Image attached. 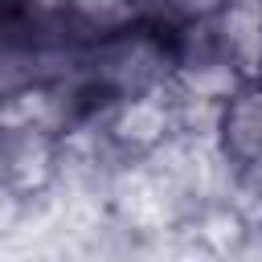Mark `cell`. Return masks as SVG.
Instances as JSON below:
<instances>
[{"label": "cell", "instance_id": "obj_5", "mask_svg": "<svg viewBox=\"0 0 262 262\" xmlns=\"http://www.w3.org/2000/svg\"><path fill=\"white\" fill-rule=\"evenodd\" d=\"M0 25H4V0H0Z\"/></svg>", "mask_w": 262, "mask_h": 262}, {"label": "cell", "instance_id": "obj_3", "mask_svg": "<svg viewBox=\"0 0 262 262\" xmlns=\"http://www.w3.org/2000/svg\"><path fill=\"white\" fill-rule=\"evenodd\" d=\"M168 127H172V106L164 102L160 90L135 94V98H123V102L106 106V135L119 147H131V151L156 147L168 135Z\"/></svg>", "mask_w": 262, "mask_h": 262}, {"label": "cell", "instance_id": "obj_2", "mask_svg": "<svg viewBox=\"0 0 262 262\" xmlns=\"http://www.w3.org/2000/svg\"><path fill=\"white\" fill-rule=\"evenodd\" d=\"M221 156L242 172H262V82H237L217 106Z\"/></svg>", "mask_w": 262, "mask_h": 262}, {"label": "cell", "instance_id": "obj_1", "mask_svg": "<svg viewBox=\"0 0 262 262\" xmlns=\"http://www.w3.org/2000/svg\"><path fill=\"white\" fill-rule=\"evenodd\" d=\"M61 164V139L53 123L41 119H8L0 123V188L12 196L41 192Z\"/></svg>", "mask_w": 262, "mask_h": 262}, {"label": "cell", "instance_id": "obj_4", "mask_svg": "<svg viewBox=\"0 0 262 262\" xmlns=\"http://www.w3.org/2000/svg\"><path fill=\"white\" fill-rule=\"evenodd\" d=\"M151 8L143 0H66V12H61V25L74 41H106L139 20H147Z\"/></svg>", "mask_w": 262, "mask_h": 262}]
</instances>
